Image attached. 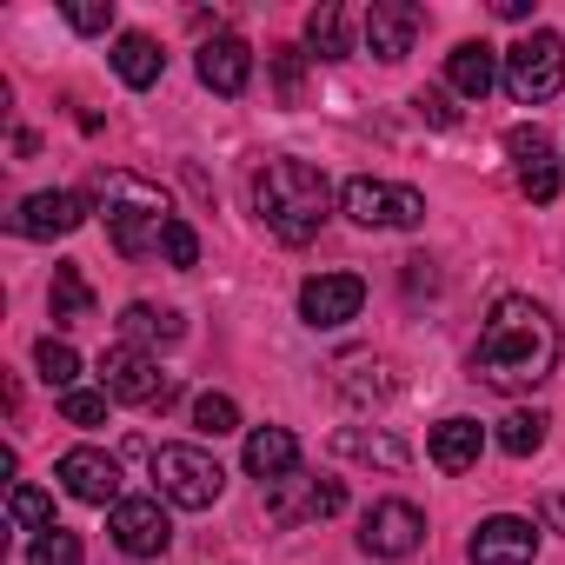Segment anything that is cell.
I'll use <instances>...</instances> for the list:
<instances>
[{
    "label": "cell",
    "mask_w": 565,
    "mask_h": 565,
    "mask_svg": "<svg viewBox=\"0 0 565 565\" xmlns=\"http://www.w3.org/2000/svg\"><path fill=\"white\" fill-rule=\"evenodd\" d=\"M193 426H200L206 439H220V433H239V406H233L226 393H200V399H193Z\"/></svg>",
    "instance_id": "83f0119b"
},
{
    "label": "cell",
    "mask_w": 565,
    "mask_h": 565,
    "mask_svg": "<svg viewBox=\"0 0 565 565\" xmlns=\"http://www.w3.org/2000/svg\"><path fill=\"white\" fill-rule=\"evenodd\" d=\"M419 539H426V519L413 499H380L360 525V545L373 558H406V552H419Z\"/></svg>",
    "instance_id": "30bf717a"
},
{
    "label": "cell",
    "mask_w": 565,
    "mask_h": 565,
    "mask_svg": "<svg viewBox=\"0 0 565 565\" xmlns=\"http://www.w3.org/2000/svg\"><path fill=\"white\" fill-rule=\"evenodd\" d=\"M558 87H565V41L545 34V28H532V34L505 54V94L525 100V107H539V100H552Z\"/></svg>",
    "instance_id": "5b68a950"
},
{
    "label": "cell",
    "mask_w": 565,
    "mask_h": 565,
    "mask_svg": "<svg viewBox=\"0 0 565 565\" xmlns=\"http://www.w3.org/2000/svg\"><path fill=\"white\" fill-rule=\"evenodd\" d=\"M200 81H206L213 94H246V81H253V47H246L239 34L206 41V47H200Z\"/></svg>",
    "instance_id": "e0dca14e"
},
{
    "label": "cell",
    "mask_w": 565,
    "mask_h": 565,
    "mask_svg": "<svg viewBox=\"0 0 565 565\" xmlns=\"http://www.w3.org/2000/svg\"><path fill=\"white\" fill-rule=\"evenodd\" d=\"M505 153H512V167H519V193L545 206V200L558 193V167H552V140H545L539 127H512V134H505Z\"/></svg>",
    "instance_id": "9a60e30c"
},
{
    "label": "cell",
    "mask_w": 565,
    "mask_h": 565,
    "mask_svg": "<svg viewBox=\"0 0 565 565\" xmlns=\"http://www.w3.org/2000/svg\"><path fill=\"white\" fill-rule=\"evenodd\" d=\"M479 452H486L479 419H439V426H433V439H426V459H433L439 472H472V466H479Z\"/></svg>",
    "instance_id": "ac0fdd59"
},
{
    "label": "cell",
    "mask_w": 565,
    "mask_h": 565,
    "mask_svg": "<svg viewBox=\"0 0 565 565\" xmlns=\"http://www.w3.org/2000/svg\"><path fill=\"white\" fill-rule=\"evenodd\" d=\"M360 307H366V279L360 273H313L307 287H300V320L320 327V333L360 320Z\"/></svg>",
    "instance_id": "ba28073f"
},
{
    "label": "cell",
    "mask_w": 565,
    "mask_h": 565,
    "mask_svg": "<svg viewBox=\"0 0 565 565\" xmlns=\"http://www.w3.org/2000/svg\"><path fill=\"white\" fill-rule=\"evenodd\" d=\"M273 81H279V100H300V81H307V54H300V47H273Z\"/></svg>",
    "instance_id": "4dcf8cb0"
},
{
    "label": "cell",
    "mask_w": 565,
    "mask_h": 565,
    "mask_svg": "<svg viewBox=\"0 0 565 565\" xmlns=\"http://www.w3.org/2000/svg\"><path fill=\"white\" fill-rule=\"evenodd\" d=\"M61 419H67V426H100V419H107V393H94V386L61 393Z\"/></svg>",
    "instance_id": "f546056e"
},
{
    "label": "cell",
    "mask_w": 565,
    "mask_h": 565,
    "mask_svg": "<svg viewBox=\"0 0 565 565\" xmlns=\"http://www.w3.org/2000/svg\"><path fill=\"white\" fill-rule=\"evenodd\" d=\"M327 206H333V186L307 160H266L259 180H253V213L266 220L273 239H287V246H307L320 233Z\"/></svg>",
    "instance_id": "7a4b0ae2"
},
{
    "label": "cell",
    "mask_w": 565,
    "mask_h": 565,
    "mask_svg": "<svg viewBox=\"0 0 565 565\" xmlns=\"http://www.w3.org/2000/svg\"><path fill=\"white\" fill-rule=\"evenodd\" d=\"M160 67H167V54L153 47V34H120V41H114V74H120L127 87H153Z\"/></svg>",
    "instance_id": "44dd1931"
},
{
    "label": "cell",
    "mask_w": 565,
    "mask_h": 565,
    "mask_svg": "<svg viewBox=\"0 0 565 565\" xmlns=\"http://www.w3.org/2000/svg\"><path fill=\"white\" fill-rule=\"evenodd\" d=\"M47 307H54V327H81V320H94V287H87V273H81L74 259H61V266H54Z\"/></svg>",
    "instance_id": "ffe728a7"
},
{
    "label": "cell",
    "mask_w": 565,
    "mask_h": 565,
    "mask_svg": "<svg viewBox=\"0 0 565 565\" xmlns=\"http://www.w3.org/2000/svg\"><path fill=\"white\" fill-rule=\"evenodd\" d=\"M499 74H505V67H499V54H492L486 41H459V47L446 54V81H452V94H466V100H486Z\"/></svg>",
    "instance_id": "d6986e66"
},
{
    "label": "cell",
    "mask_w": 565,
    "mask_h": 565,
    "mask_svg": "<svg viewBox=\"0 0 565 565\" xmlns=\"http://www.w3.org/2000/svg\"><path fill=\"white\" fill-rule=\"evenodd\" d=\"M160 253H167V266H180V273H186V266H200V233H193L186 220H173V226H167V239H160Z\"/></svg>",
    "instance_id": "d6a6232c"
},
{
    "label": "cell",
    "mask_w": 565,
    "mask_h": 565,
    "mask_svg": "<svg viewBox=\"0 0 565 565\" xmlns=\"http://www.w3.org/2000/svg\"><path fill=\"white\" fill-rule=\"evenodd\" d=\"M100 393L107 399H127V406H167V373H160V360L147 353V347H107L100 353Z\"/></svg>",
    "instance_id": "8992f818"
},
{
    "label": "cell",
    "mask_w": 565,
    "mask_h": 565,
    "mask_svg": "<svg viewBox=\"0 0 565 565\" xmlns=\"http://www.w3.org/2000/svg\"><path fill=\"white\" fill-rule=\"evenodd\" d=\"M120 333H127V347H173L186 327H180V313H167V307H147V300H134L127 313H120Z\"/></svg>",
    "instance_id": "7402d4cb"
},
{
    "label": "cell",
    "mask_w": 565,
    "mask_h": 565,
    "mask_svg": "<svg viewBox=\"0 0 565 565\" xmlns=\"http://www.w3.org/2000/svg\"><path fill=\"white\" fill-rule=\"evenodd\" d=\"M340 206H347L353 226H419L426 220V200L413 186H386V180H366V173L340 186Z\"/></svg>",
    "instance_id": "52a82bcc"
},
{
    "label": "cell",
    "mask_w": 565,
    "mask_h": 565,
    "mask_svg": "<svg viewBox=\"0 0 565 565\" xmlns=\"http://www.w3.org/2000/svg\"><path fill=\"white\" fill-rule=\"evenodd\" d=\"M61 486L81 505H120V459L100 446H74V452H61Z\"/></svg>",
    "instance_id": "7c38bea8"
},
{
    "label": "cell",
    "mask_w": 565,
    "mask_h": 565,
    "mask_svg": "<svg viewBox=\"0 0 565 565\" xmlns=\"http://www.w3.org/2000/svg\"><path fill=\"white\" fill-rule=\"evenodd\" d=\"M466 552H472V565H532L539 558V525L519 519V512H492V519H479Z\"/></svg>",
    "instance_id": "8fae6325"
},
{
    "label": "cell",
    "mask_w": 565,
    "mask_h": 565,
    "mask_svg": "<svg viewBox=\"0 0 565 565\" xmlns=\"http://www.w3.org/2000/svg\"><path fill=\"white\" fill-rule=\"evenodd\" d=\"M419 28H426V14L413 8V0H373L366 8V54L373 61H406Z\"/></svg>",
    "instance_id": "5bb4252c"
},
{
    "label": "cell",
    "mask_w": 565,
    "mask_h": 565,
    "mask_svg": "<svg viewBox=\"0 0 565 565\" xmlns=\"http://www.w3.org/2000/svg\"><path fill=\"white\" fill-rule=\"evenodd\" d=\"M8 519L41 539V532H54V499H47L41 486H14V492H8Z\"/></svg>",
    "instance_id": "484cf974"
},
{
    "label": "cell",
    "mask_w": 565,
    "mask_h": 565,
    "mask_svg": "<svg viewBox=\"0 0 565 565\" xmlns=\"http://www.w3.org/2000/svg\"><path fill=\"white\" fill-rule=\"evenodd\" d=\"M153 486H160L167 505L206 512V505L226 492V472H220V459L200 452V446H160V452H153Z\"/></svg>",
    "instance_id": "277c9868"
},
{
    "label": "cell",
    "mask_w": 565,
    "mask_h": 565,
    "mask_svg": "<svg viewBox=\"0 0 565 565\" xmlns=\"http://www.w3.org/2000/svg\"><path fill=\"white\" fill-rule=\"evenodd\" d=\"M307 47H313L320 61H347V54H353V41H347V8H333V0H327V8H313V14H307Z\"/></svg>",
    "instance_id": "603a6c76"
},
{
    "label": "cell",
    "mask_w": 565,
    "mask_h": 565,
    "mask_svg": "<svg viewBox=\"0 0 565 565\" xmlns=\"http://www.w3.org/2000/svg\"><path fill=\"white\" fill-rule=\"evenodd\" d=\"M492 14H499V21H525V14H532V0H492Z\"/></svg>",
    "instance_id": "e575fe53"
},
{
    "label": "cell",
    "mask_w": 565,
    "mask_h": 565,
    "mask_svg": "<svg viewBox=\"0 0 565 565\" xmlns=\"http://www.w3.org/2000/svg\"><path fill=\"white\" fill-rule=\"evenodd\" d=\"M545 426H552V419H545L539 406H532V413H512V419H499V446H505L512 459H532V452L545 446Z\"/></svg>",
    "instance_id": "d4e9b609"
},
{
    "label": "cell",
    "mask_w": 565,
    "mask_h": 565,
    "mask_svg": "<svg viewBox=\"0 0 565 565\" xmlns=\"http://www.w3.org/2000/svg\"><path fill=\"white\" fill-rule=\"evenodd\" d=\"M239 459H246V472H253L259 486H279V479L300 472V439H294L287 426H253Z\"/></svg>",
    "instance_id": "2e32d148"
},
{
    "label": "cell",
    "mask_w": 565,
    "mask_h": 565,
    "mask_svg": "<svg viewBox=\"0 0 565 565\" xmlns=\"http://www.w3.org/2000/svg\"><path fill=\"white\" fill-rule=\"evenodd\" d=\"M333 446L353 452V459H373V466H406V446H399L393 433H353V426H347Z\"/></svg>",
    "instance_id": "4316f807"
},
{
    "label": "cell",
    "mask_w": 565,
    "mask_h": 565,
    "mask_svg": "<svg viewBox=\"0 0 565 565\" xmlns=\"http://www.w3.org/2000/svg\"><path fill=\"white\" fill-rule=\"evenodd\" d=\"M552 366H558V320L525 294H499L472 347V380L492 393H532L552 380Z\"/></svg>",
    "instance_id": "6da1fadb"
},
{
    "label": "cell",
    "mask_w": 565,
    "mask_h": 565,
    "mask_svg": "<svg viewBox=\"0 0 565 565\" xmlns=\"http://www.w3.org/2000/svg\"><path fill=\"white\" fill-rule=\"evenodd\" d=\"M67 28L74 34H107L114 28V0H67Z\"/></svg>",
    "instance_id": "1f68e13d"
},
{
    "label": "cell",
    "mask_w": 565,
    "mask_h": 565,
    "mask_svg": "<svg viewBox=\"0 0 565 565\" xmlns=\"http://www.w3.org/2000/svg\"><path fill=\"white\" fill-rule=\"evenodd\" d=\"M558 512H565V499H558Z\"/></svg>",
    "instance_id": "d590c367"
},
{
    "label": "cell",
    "mask_w": 565,
    "mask_h": 565,
    "mask_svg": "<svg viewBox=\"0 0 565 565\" xmlns=\"http://www.w3.org/2000/svg\"><path fill=\"white\" fill-rule=\"evenodd\" d=\"M413 107H419V120H433V127H452V120H459V107H452L439 87H419V94H413Z\"/></svg>",
    "instance_id": "836d02e7"
},
{
    "label": "cell",
    "mask_w": 565,
    "mask_h": 565,
    "mask_svg": "<svg viewBox=\"0 0 565 565\" xmlns=\"http://www.w3.org/2000/svg\"><path fill=\"white\" fill-rule=\"evenodd\" d=\"M81 220H87V193L47 186V193H28V200H21V213H14V233H21V239H67Z\"/></svg>",
    "instance_id": "4fadbf2b"
},
{
    "label": "cell",
    "mask_w": 565,
    "mask_h": 565,
    "mask_svg": "<svg viewBox=\"0 0 565 565\" xmlns=\"http://www.w3.org/2000/svg\"><path fill=\"white\" fill-rule=\"evenodd\" d=\"M107 532H114V545H120L127 558H160V552L173 545V519H167L160 492H153V499H120L114 519H107Z\"/></svg>",
    "instance_id": "9c48e42d"
},
{
    "label": "cell",
    "mask_w": 565,
    "mask_h": 565,
    "mask_svg": "<svg viewBox=\"0 0 565 565\" xmlns=\"http://www.w3.org/2000/svg\"><path fill=\"white\" fill-rule=\"evenodd\" d=\"M100 200H107V239H114V253H127V259L153 253V246L167 239V226L180 220V213L167 206V193H160L153 180H140V173H100Z\"/></svg>",
    "instance_id": "3957f363"
},
{
    "label": "cell",
    "mask_w": 565,
    "mask_h": 565,
    "mask_svg": "<svg viewBox=\"0 0 565 565\" xmlns=\"http://www.w3.org/2000/svg\"><path fill=\"white\" fill-rule=\"evenodd\" d=\"M34 366H41V380H47L54 393H74V380H81V353H74L67 340H41V347H34Z\"/></svg>",
    "instance_id": "cb8c5ba5"
},
{
    "label": "cell",
    "mask_w": 565,
    "mask_h": 565,
    "mask_svg": "<svg viewBox=\"0 0 565 565\" xmlns=\"http://www.w3.org/2000/svg\"><path fill=\"white\" fill-rule=\"evenodd\" d=\"M28 565H81V539L67 525H54V532H41L28 545Z\"/></svg>",
    "instance_id": "f1b7e54d"
}]
</instances>
